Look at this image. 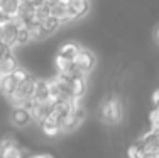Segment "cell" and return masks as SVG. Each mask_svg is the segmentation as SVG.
Instances as JSON below:
<instances>
[{"mask_svg": "<svg viewBox=\"0 0 159 158\" xmlns=\"http://www.w3.org/2000/svg\"><path fill=\"white\" fill-rule=\"evenodd\" d=\"M122 116H124V107L119 95H112L110 99L103 100L100 109H98V117L105 124H119L122 121Z\"/></svg>", "mask_w": 159, "mask_h": 158, "instance_id": "obj_1", "label": "cell"}, {"mask_svg": "<svg viewBox=\"0 0 159 158\" xmlns=\"http://www.w3.org/2000/svg\"><path fill=\"white\" fill-rule=\"evenodd\" d=\"M19 26L14 19H9L7 22H3L2 26H0V41H2L3 44H7V46L12 50V48L17 46V31H19Z\"/></svg>", "mask_w": 159, "mask_h": 158, "instance_id": "obj_2", "label": "cell"}, {"mask_svg": "<svg viewBox=\"0 0 159 158\" xmlns=\"http://www.w3.org/2000/svg\"><path fill=\"white\" fill-rule=\"evenodd\" d=\"M75 63V68H76L78 71H81V73H90V71L93 70V66H95L97 60H95V55H93L90 50H80V53L76 56H75L73 60Z\"/></svg>", "mask_w": 159, "mask_h": 158, "instance_id": "obj_3", "label": "cell"}, {"mask_svg": "<svg viewBox=\"0 0 159 158\" xmlns=\"http://www.w3.org/2000/svg\"><path fill=\"white\" fill-rule=\"evenodd\" d=\"M41 131L46 134L48 138H56L63 133L61 124H59V117L54 114V112H49L48 117L41 122Z\"/></svg>", "mask_w": 159, "mask_h": 158, "instance_id": "obj_4", "label": "cell"}, {"mask_svg": "<svg viewBox=\"0 0 159 158\" xmlns=\"http://www.w3.org/2000/svg\"><path fill=\"white\" fill-rule=\"evenodd\" d=\"M90 10V0H70L68 3V17L71 21L81 19L88 14Z\"/></svg>", "mask_w": 159, "mask_h": 158, "instance_id": "obj_5", "label": "cell"}, {"mask_svg": "<svg viewBox=\"0 0 159 158\" xmlns=\"http://www.w3.org/2000/svg\"><path fill=\"white\" fill-rule=\"evenodd\" d=\"M88 84H86V75L85 73H78L71 77V97L76 99H83V95L86 93Z\"/></svg>", "mask_w": 159, "mask_h": 158, "instance_id": "obj_6", "label": "cell"}, {"mask_svg": "<svg viewBox=\"0 0 159 158\" xmlns=\"http://www.w3.org/2000/svg\"><path fill=\"white\" fill-rule=\"evenodd\" d=\"M10 119H12V124L17 127H25L32 122L31 111L27 107H14L12 114H10Z\"/></svg>", "mask_w": 159, "mask_h": 158, "instance_id": "obj_7", "label": "cell"}, {"mask_svg": "<svg viewBox=\"0 0 159 158\" xmlns=\"http://www.w3.org/2000/svg\"><path fill=\"white\" fill-rule=\"evenodd\" d=\"M19 84H20V82H19V78L16 77V75L7 73V75H3V77L0 78V92H2L5 97H9L17 90Z\"/></svg>", "mask_w": 159, "mask_h": 158, "instance_id": "obj_8", "label": "cell"}, {"mask_svg": "<svg viewBox=\"0 0 159 158\" xmlns=\"http://www.w3.org/2000/svg\"><path fill=\"white\" fill-rule=\"evenodd\" d=\"M0 158H24V155L20 148H17L10 141H2L0 143Z\"/></svg>", "mask_w": 159, "mask_h": 158, "instance_id": "obj_9", "label": "cell"}, {"mask_svg": "<svg viewBox=\"0 0 159 158\" xmlns=\"http://www.w3.org/2000/svg\"><path fill=\"white\" fill-rule=\"evenodd\" d=\"M17 66H19V63H17L16 56L12 55V51H9L2 60H0V71H2V75L12 73V71L16 70Z\"/></svg>", "mask_w": 159, "mask_h": 158, "instance_id": "obj_10", "label": "cell"}, {"mask_svg": "<svg viewBox=\"0 0 159 158\" xmlns=\"http://www.w3.org/2000/svg\"><path fill=\"white\" fill-rule=\"evenodd\" d=\"M20 5H22V0H0V9H2L10 19L17 16Z\"/></svg>", "mask_w": 159, "mask_h": 158, "instance_id": "obj_11", "label": "cell"}, {"mask_svg": "<svg viewBox=\"0 0 159 158\" xmlns=\"http://www.w3.org/2000/svg\"><path fill=\"white\" fill-rule=\"evenodd\" d=\"M51 14L61 21V26L71 22V19L68 17V5H64V3H61V2L52 3V5H51Z\"/></svg>", "mask_w": 159, "mask_h": 158, "instance_id": "obj_12", "label": "cell"}, {"mask_svg": "<svg viewBox=\"0 0 159 158\" xmlns=\"http://www.w3.org/2000/svg\"><path fill=\"white\" fill-rule=\"evenodd\" d=\"M80 50H81V48H80V44H76V43H63L56 55H61L68 60H75V56L80 53Z\"/></svg>", "mask_w": 159, "mask_h": 158, "instance_id": "obj_13", "label": "cell"}, {"mask_svg": "<svg viewBox=\"0 0 159 158\" xmlns=\"http://www.w3.org/2000/svg\"><path fill=\"white\" fill-rule=\"evenodd\" d=\"M27 29H29V34H31V39L32 41H41L44 36L48 34L46 29L43 27V24H41V21H32L27 24Z\"/></svg>", "mask_w": 159, "mask_h": 158, "instance_id": "obj_14", "label": "cell"}, {"mask_svg": "<svg viewBox=\"0 0 159 158\" xmlns=\"http://www.w3.org/2000/svg\"><path fill=\"white\" fill-rule=\"evenodd\" d=\"M32 100H49V92H48V80H37L36 89L32 93Z\"/></svg>", "mask_w": 159, "mask_h": 158, "instance_id": "obj_15", "label": "cell"}, {"mask_svg": "<svg viewBox=\"0 0 159 158\" xmlns=\"http://www.w3.org/2000/svg\"><path fill=\"white\" fill-rule=\"evenodd\" d=\"M41 24H43V27L46 29L48 34H52V32H56L59 27H61V21H59L58 17H54L52 14H51V16H48L46 19H43Z\"/></svg>", "mask_w": 159, "mask_h": 158, "instance_id": "obj_16", "label": "cell"}, {"mask_svg": "<svg viewBox=\"0 0 159 158\" xmlns=\"http://www.w3.org/2000/svg\"><path fill=\"white\" fill-rule=\"evenodd\" d=\"M29 43H32L31 34H29L27 24H20L17 31V46H27Z\"/></svg>", "mask_w": 159, "mask_h": 158, "instance_id": "obj_17", "label": "cell"}, {"mask_svg": "<svg viewBox=\"0 0 159 158\" xmlns=\"http://www.w3.org/2000/svg\"><path fill=\"white\" fill-rule=\"evenodd\" d=\"M51 5L52 3H49L48 0L39 3V5H36V21H43L48 16H51Z\"/></svg>", "mask_w": 159, "mask_h": 158, "instance_id": "obj_18", "label": "cell"}, {"mask_svg": "<svg viewBox=\"0 0 159 158\" xmlns=\"http://www.w3.org/2000/svg\"><path fill=\"white\" fill-rule=\"evenodd\" d=\"M144 155H146V153H144L141 143L129 146V150H127V158H144Z\"/></svg>", "mask_w": 159, "mask_h": 158, "instance_id": "obj_19", "label": "cell"}, {"mask_svg": "<svg viewBox=\"0 0 159 158\" xmlns=\"http://www.w3.org/2000/svg\"><path fill=\"white\" fill-rule=\"evenodd\" d=\"M9 51H12V50H10V48L7 46V44H3L2 41H0V60H2V58H3V56H5Z\"/></svg>", "mask_w": 159, "mask_h": 158, "instance_id": "obj_20", "label": "cell"}, {"mask_svg": "<svg viewBox=\"0 0 159 158\" xmlns=\"http://www.w3.org/2000/svg\"><path fill=\"white\" fill-rule=\"evenodd\" d=\"M29 158H54L52 155H49V153H36V155L29 156Z\"/></svg>", "mask_w": 159, "mask_h": 158, "instance_id": "obj_21", "label": "cell"}, {"mask_svg": "<svg viewBox=\"0 0 159 158\" xmlns=\"http://www.w3.org/2000/svg\"><path fill=\"white\" fill-rule=\"evenodd\" d=\"M9 19H10V17H9V16H7V14H5V12H3V10H2V9H0V26H2V24H3V22H7V21H9Z\"/></svg>", "mask_w": 159, "mask_h": 158, "instance_id": "obj_22", "label": "cell"}, {"mask_svg": "<svg viewBox=\"0 0 159 158\" xmlns=\"http://www.w3.org/2000/svg\"><path fill=\"white\" fill-rule=\"evenodd\" d=\"M24 3H29V5H39V3H43V2H46V0H22Z\"/></svg>", "mask_w": 159, "mask_h": 158, "instance_id": "obj_23", "label": "cell"}, {"mask_svg": "<svg viewBox=\"0 0 159 158\" xmlns=\"http://www.w3.org/2000/svg\"><path fill=\"white\" fill-rule=\"evenodd\" d=\"M152 102H154V105H157V104H159V89L152 93Z\"/></svg>", "mask_w": 159, "mask_h": 158, "instance_id": "obj_24", "label": "cell"}, {"mask_svg": "<svg viewBox=\"0 0 159 158\" xmlns=\"http://www.w3.org/2000/svg\"><path fill=\"white\" fill-rule=\"evenodd\" d=\"M154 41H156V44L159 46V26H156V29H154Z\"/></svg>", "mask_w": 159, "mask_h": 158, "instance_id": "obj_25", "label": "cell"}, {"mask_svg": "<svg viewBox=\"0 0 159 158\" xmlns=\"http://www.w3.org/2000/svg\"><path fill=\"white\" fill-rule=\"evenodd\" d=\"M58 2H61V3H64V5H68V3H70V0H58Z\"/></svg>", "mask_w": 159, "mask_h": 158, "instance_id": "obj_26", "label": "cell"}]
</instances>
